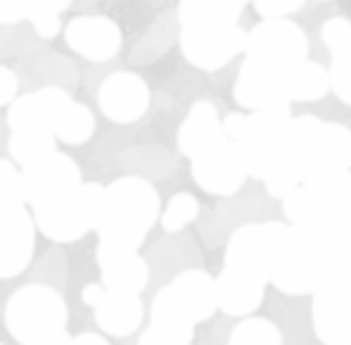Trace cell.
I'll return each mask as SVG.
<instances>
[{
	"label": "cell",
	"mask_w": 351,
	"mask_h": 345,
	"mask_svg": "<svg viewBox=\"0 0 351 345\" xmlns=\"http://www.w3.org/2000/svg\"><path fill=\"white\" fill-rule=\"evenodd\" d=\"M104 293H106L104 285H99V282H89V285L82 287L80 298H82L84 305H89V308H96V305L101 303V298H104Z\"/></svg>",
	"instance_id": "cell-31"
},
{
	"label": "cell",
	"mask_w": 351,
	"mask_h": 345,
	"mask_svg": "<svg viewBox=\"0 0 351 345\" xmlns=\"http://www.w3.org/2000/svg\"><path fill=\"white\" fill-rule=\"evenodd\" d=\"M216 293L218 308L230 318H248L265 301V287L241 280L230 270H220V275L216 277Z\"/></svg>",
	"instance_id": "cell-20"
},
{
	"label": "cell",
	"mask_w": 351,
	"mask_h": 345,
	"mask_svg": "<svg viewBox=\"0 0 351 345\" xmlns=\"http://www.w3.org/2000/svg\"><path fill=\"white\" fill-rule=\"evenodd\" d=\"M94 129H96L94 113L84 104L73 101V104L64 111L59 124H56L54 137L68 146H82L94 137Z\"/></svg>",
	"instance_id": "cell-22"
},
{
	"label": "cell",
	"mask_w": 351,
	"mask_h": 345,
	"mask_svg": "<svg viewBox=\"0 0 351 345\" xmlns=\"http://www.w3.org/2000/svg\"><path fill=\"white\" fill-rule=\"evenodd\" d=\"M216 310V277H211L206 270L190 268L178 273L164 289L157 291L150 305V322L157 329L192 343L195 326L211 320Z\"/></svg>",
	"instance_id": "cell-4"
},
{
	"label": "cell",
	"mask_w": 351,
	"mask_h": 345,
	"mask_svg": "<svg viewBox=\"0 0 351 345\" xmlns=\"http://www.w3.org/2000/svg\"><path fill=\"white\" fill-rule=\"evenodd\" d=\"M19 89V80H16L14 71H10L8 66H0V106L12 104Z\"/></svg>",
	"instance_id": "cell-30"
},
{
	"label": "cell",
	"mask_w": 351,
	"mask_h": 345,
	"mask_svg": "<svg viewBox=\"0 0 351 345\" xmlns=\"http://www.w3.org/2000/svg\"><path fill=\"white\" fill-rule=\"evenodd\" d=\"M0 345H3V343H0Z\"/></svg>",
	"instance_id": "cell-36"
},
{
	"label": "cell",
	"mask_w": 351,
	"mask_h": 345,
	"mask_svg": "<svg viewBox=\"0 0 351 345\" xmlns=\"http://www.w3.org/2000/svg\"><path fill=\"white\" fill-rule=\"evenodd\" d=\"M68 324V305L49 285L19 287L5 305V326L21 345L59 336Z\"/></svg>",
	"instance_id": "cell-5"
},
{
	"label": "cell",
	"mask_w": 351,
	"mask_h": 345,
	"mask_svg": "<svg viewBox=\"0 0 351 345\" xmlns=\"http://www.w3.org/2000/svg\"><path fill=\"white\" fill-rule=\"evenodd\" d=\"M199 216V200L190 193H176L169 200L167 209L162 212L160 221L167 233H180L185 225H190Z\"/></svg>",
	"instance_id": "cell-24"
},
{
	"label": "cell",
	"mask_w": 351,
	"mask_h": 345,
	"mask_svg": "<svg viewBox=\"0 0 351 345\" xmlns=\"http://www.w3.org/2000/svg\"><path fill=\"white\" fill-rule=\"evenodd\" d=\"M66 45L89 61H108L122 45V33L106 16H73L66 26Z\"/></svg>",
	"instance_id": "cell-17"
},
{
	"label": "cell",
	"mask_w": 351,
	"mask_h": 345,
	"mask_svg": "<svg viewBox=\"0 0 351 345\" xmlns=\"http://www.w3.org/2000/svg\"><path fill=\"white\" fill-rule=\"evenodd\" d=\"M246 38L234 24H185L180 31V47L195 66L213 71L243 47Z\"/></svg>",
	"instance_id": "cell-12"
},
{
	"label": "cell",
	"mask_w": 351,
	"mask_h": 345,
	"mask_svg": "<svg viewBox=\"0 0 351 345\" xmlns=\"http://www.w3.org/2000/svg\"><path fill=\"white\" fill-rule=\"evenodd\" d=\"M73 104L68 89L61 87H43L38 92L24 94L12 101L8 113V124L12 132H52L59 124L61 115Z\"/></svg>",
	"instance_id": "cell-13"
},
{
	"label": "cell",
	"mask_w": 351,
	"mask_h": 345,
	"mask_svg": "<svg viewBox=\"0 0 351 345\" xmlns=\"http://www.w3.org/2000/svg\"><path fill=\"white\" fill-rule=\"evenodd\" d=\"M40 73L52 82V87H61V89H68L77 80L75 66L68 59H64V56H56V54L45 56L40 61Z\"/></svg>",
	"instance_id": "cell-26"
},
{
	"label": "cell",
	"mask_w": 351,
	"mask_h": 345,
	"mask_svg": "<svg viewBox=\"0 0 351 345\" xmlns=\"http://www.w3.org/2000/svg\"><path fill=\"white\" fill-rule=\"evenodd\" d=\"M143 301L136 293L106 291L101 303L94 308V318L99 329L115 338L132 336L134 331H138L141 324H143Z\"/></svg>",
	"instance_id": "cell-18"
},
{
	"label": "cell",
	"mask_w": 351,
	"mask_h": 345,
	"mask_svg": "<svg viewBox=\"0 0 351 345\" xmlns=\"http://www.w3.org/2000/svg\"><path fill=\"white\" fill-rule=\"evenodd\" d=\"M82 181V172L77 162L66 153H52L45 160L21 169V186H24L26 205L38 209L56 197L71 193Z\"/></svg>",
	"instance_id": "cell-10"
},
{
	"label": "cell",
	"mask_w": 351,
	"mask_h": 345,
	"mask_svg": "<svg viewBox=\"0 0 351 345\" xmlns=\"http://www.w3.org/2000/svg\"><path fill=\"white\" fill-rule=\"evenodd\" d=\"M28 345H71V336L64 331L59 336H52V338H45V341H38V343H28Z\"/></svg>",
	"instance_id": "cell-33"
},
{
	"label": "cell",
	"mask_w": 351,
	"mask_h": 345,
	"mask_svg": "<svg viewBox=\"0 0 351 345\" xmlns=\"http://www.w3.org/2000/svg\"><path fill=\"white\" fill-rule=\"evenodd\" d=\"M351 233L326 223H291L271 285L288 296L314 293L337 277H351Z\"/></svg>",
	"instance_id": "cell-1"
},
{
	"label": "cell",
	"mask_w": 351,
	"mask_h": 345,
	"mask_svg": "<svg viewBox=\"0 0 351 345\" xmlns=\"http://www.w3.org/2000/svg\"><path fill=\"white\" fill-rule=\"evenodd\" d=\"M24 186H21V172L10 160L0 157V216L14 209H24Z\"/></svg>",
	"instance_id": "cell-25"
},
{
	"label": "cell",
	"mask_w": 351,
	"mask_h": 345,
	"mask_svg": "<svg viewBox=\"0 0 351 345\" xmlns=\"http://www.w3.org/2000/svg\"><path fill=\"white\" fill-rule=\"evenodd\" d=\"M225 139L223 124L218 120V113L208 101H199L192 106L190 115L178 129V148L183 155L195 160L197 155L213 148Z\"/></svg>",
	"instance_id": "cell-19"
},
{
	"label": "cell",
	"mask_w": 351,
	"mask_h": 345,
	"mask_svg": "<svg viewBox=\"0 0 351 345\" xmlns=\"http://www.w3.org/2000/svg\"><path fill=\"white\" fill-rule=\"evenodd\" d=\"M248 172L243 165L239 146L230 139H223L213 148L192 160V179L204 193L230 197L243 186Z\"/></svg>",
	"instance_id": "cell-11"
},
{
	"label": "cell",
	"mask_w": 351,
	"mask_h": 345,
	"mask_svg": "<svg viewBox=\"0 0 351 345\" xmlns=\"http://www.w3.org/2000/svg\"><path fill=\"white\" fill-rule=\"evenodd\" d=\"M160 216L162 202L155 186L141 177H122L106 186L96 223L99 242L138 252Z\"/></svg>",
	"instance_id": "cell-3"
},
{
	"label": "cell",
	"mask_w": 351,
	"mask_h": 345,
	"mask_svg": "<svg viewBox=\"0 0 351 345\" xmlns=\"http://www.w3.org/2000/svg\"><path fill=\"white\" fill-rule=\"evenodd\" d=\"M228 345H284V336L267 318H246L232 329Z\"/></svg>",
	"instance_id": "cell-23"
},
{
	"label": "cell",
	"mask_w": 351,
	"mask_h": 345,
	"mask_svg": "<svg viewBox=\"0 0 351 345\" xmlns=\"http://www.w3.org/2000/svg\"><path fill=\"white\" fill-rule=\"evenodd\" d=\"M228 3H232V5H241L243 0H228Z\"/></svg>",
	"instance_id": "cell-34"
},
{
	"label": "cell",
	"mask_w": 351,
	"mask_h": 345,
	"mask_svg": "<svg viewBox=\"0 0 351 345\" xmlns=\"http://www.w3.org/2000/svg\"><path fill=\"white\" fill-rule=\"evenodd\" d=\"M36 221L28 209H14L0 216V280L26 273L36 252Z\"/></svg>",
	"instance_id": "cell-14"
},
{
	"label": "cell",
	"mask_w": 351,
	"mask_h": 345,
	"mask_svg": "<svg viewBox=\"0 0 351 345\" xmlns=\"http://www.w3.org/2000/svg\"><path fill=\"white\" fill-rule=\"evenodd\" d=\"M8 148L12 160L24 169L56 153V137L52 132H36V129H31V132H12Z\"/></svg>",
	"instance_id": "cell-21"
},
{
	"label": "cell",
	"mask_w": 351,
	"mask_h": 345,
	"mask_svg": "<svg viewBox=\"0 0 351 345\" xmlns=\"http://www.w3.org/2000/svg\"><path fill=\"white\" fill-rule=\"evenodd\" d=\"M291 223H326L351 233V174L307 183L284 200Z\"/></svg>",
	"instance_id": "cell-8"
},
{
	"label": "cell",
	"mask_w": 351,
	"mask_h": 345,
	"mask_svg": "<svg viewBox=\"0 0 351 345\" xmlns=\"http://www.w3.org/2000/svg\"><path fill=\"white\" fill-rule=\"evenodd\" d=\"M71 0H28V14L26 19H31V24L47 19H61V12H66Z\"/></svg>",
	"instance_id": "cell-27"
},
{
	"label": "cell",
	"mask_w": 351,
	"mask_h": 345,
	"mask_svg": "<svg viewBox=\"0 0 351 345\" xmlns=\"http://www.w3.org/2000/svg\"><path fill=\"white\" fill-rule=\"evenodd\" d=\"M138 345H192V343L183 341V338H178V336H173V333L157 329V326L150 324L148 329L141 333Z\"/></svg>",
	"instance_id": "cell-29"
},
{
	"label": "cell",
	"mask_w": 351,
	"mask_h": 345,
	"mask_svg": "<svg viewBox=\"0 0 351 345\" xmlns=\"http://www.w3.org/2000/svg\"><path fill=\"white\" fill-rule=\"evenodd\" d=\"M71 345H110L106 341V336L101 333H94V331H82L77 336H71Z\"/></svg>",
	"instance_id": "cell-32"
},
{
	"label": "cell",
	"mask_w": 351,
	"mask_h": 345,
	"mask_svg": "<svg viewBox=\"0 0 351 345\" xmlns=\"http://www.w3.org/2000/svg\"><path fill=\"white\" fill-rule=\"evenodd\" d=\"M286 233L288 225L279 221L239 225L225 247L223 270H230L253 285L267 287Z\"/></svg>",
	"instance_id": "cell-6"
},
{
	"label": "cell",
	"mask_w": 351,
	"mask_h": 345,
	"mask_svg": "<svg viewBox=\"0 0 351 345\" xmlns=\"http://www.w3.org/2000/svg\"><path fill=\"white\" fill-rule=\"evenodd\" d=\"M311 296L316 338L324 345H351V277H337Z\"/></svg>",
	"instance_id": "cell-9"
},
{
	"label": "cell",
	"mask_w": 351,
	"mask_h": 345,
	"mask_svg": "<svg viewBox=\"0 0 351 345\" xmlns=\"http://www.w3.org/2000/svg\"><path fill=\"white\" fill-rule=\"evenodd\" d=\"M96 263H99L101 285L106 287V291L136 293L138 296L150 282L148 261L134 249L110 247L99 242Z\"/></svg>",
	"instance_id": "cell-16"
},
{
	"label": "cell",
	"mask_w": 351,
	"mask_h": 345,
	"mask_svg": "<svg viewBox=\"0 0 351 345\" xmlns=\"http://www.w3.org/2000/svg\"><path fill=\"white\" fill-rule=\"evenodd\" d=\"M150 104V92L136 73H112L99 87V106L106 118L117 124H129L143 118Z\"/></svg>",
	"instance_id": "cell-15"
},
{
	"label": "cell",
	"mask_w": 351,
	"mask_h": 345,
	"mask_svg": "<svg viewBox=\"0 0 351 345\" xmlns=\"http://www.w3.org/2000/svg\"><path fill=\"white\" fill-rule=\"evenodd\" d=\"M351 132L342 124H324L311 118L291 122L286 141V174L295 186L319 183L349 174Z\"/></svg>",
	"instance_id": "cell-2"
},
{
	"label": "cell",
	"mask_w": 351,
	"mask_h": 345,
	"mask_svg": "<svg viewBox=\"0 0 351 345\" xmlns=\"http://www.w3.org/2000/svg\"><path fill=\"white\" fill-rule=\"evenodd\" d=\"M28 14V0H0V24H19Z\"/></svg>",
	"instance_id": "cell-28"
},
{
	"label": "cell",
	"mask_w": 351,
	"mask_h": 345,
	"mask_svg": "<svg viewBox=\"0 0 351 345\" xmlns=\"http://www.w3.org/2000/svg\"><path fill=\"white\" fill-rule=\"evenodd\" d=\"M349 265H351V256H349Z\"/></svg>",
	"instance_id": "cell-35"
},
{
	"label": "cell",
	"mask_w": 351,
	"mask_h": 345,
	"mask_svg": "<svg viewBox=\"0 0 351 345\" xmlns=\"http://www.w3.org/2000/svg\"><path fill=\"white\" fill-rule=\"evenodd\" d=\"M104 193L106 186L96 183V181L80 183L71 193L33 209L36 228L47 240L59 242V245H71V242L82 240L87 233L96 230Z\"/></svg>",
	"instance_id": "cell-7"
}]
</instances>
